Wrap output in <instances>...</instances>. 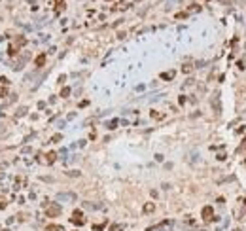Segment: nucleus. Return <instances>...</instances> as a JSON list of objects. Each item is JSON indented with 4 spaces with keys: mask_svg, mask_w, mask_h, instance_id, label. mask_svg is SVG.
Segmentation results:
<instances>
[{
    "mask_svg": "<svg viewBox=\"0 0 246 231\" xmlns=\"http://www.w3.org/2000/svg\"><path fill=\"white\" fill-rule=\"evenodd\" d=\"M59 214H61V207L59 205H51L49 209H47V216L53 218V216H59Z\"/></svg>",
    "mask_w": 246,
    "mask_h": 231,
    "instance_id": "obj_1",
    "label": "nucleus"
},
{
    "mask_svg": "<svg viewBox=\"0 0 246 231\" xmlns=\"http://www.w3.org/2000/svg\"><path fill=\"white\" fill-rule=\"evenodd\" d=\"M214 210H212V207H205V209H203V218H205L206 222H208V220H214Z\"/></svg>",
    "mask_w": 246,
    "mask_h": 231,
    "instance_id": "obj_2",
    "label": "nucleus"
},
{
    "mask_svg": "<svg viewBox=\"0 0 246 231\" xmlns=\"http://www.w3.org/2000/svg\"><path fill=\"white\" fill-rule=\"evenodd\" d=\"M70 220H72L74 224H78V226H82V224H83V218H82V212H80V210H76V212H74V216L70 218Z\"/></svg>",
    "mask_w": 246,
    "mask_h": 231,
    "instance_id": "obj_3",
    "label": "nucleus"
},
{
    "mask_svg": "<svg viewBox=\"0 0 246 231\" xmlns=\"http://www.w3.org/2000/svg\"><path fill=\"white\" fill-rule=\"evenodd\" d=\"M169 226H170V222H165V224H159V226H155V227H150V229H146V231H167Z\"/></svg>",
    "mask_w": 246,
    "mask_h": 231,
    "instance_id": "obj_4",
    "label": "nucleus"
},
{
    "mask_svg": "<svg viewBox=\"0 0 246 231\" xmlns=\"http://www.w3.org/2000/svg\"><path fill=\"white\" fill-rule=\"evenodd\" d=\"M57 199H61V201H64V199L74 201V199H76V195H74V193H59V195H57Z\"/></svg>",
    "mask_w": 246,
    "mask_h": 231,
    "instance_id": "obj_5",
    "label": "nucleus"
},
{
    "mask_svg": "<svg viewBox=\"0 0 246 231\" xmlns=\"http://www.w3.org/2000/svg\"><path fill=\"white\" fill-rule=\"evenodd\" d=\"M153 210H155V205H153V203L144 205V212H146V214H148V212H153Z\"/></svg>",
    "mask_w": 246,
    "mask_h": 231,
    "instance_id": "obj_6",
    "label": "nucleus"
},
{
    "mask_svg": "<svg viewBox=\"0 0 246 231\" xmlns=\"http://www.w3.org/2000/svg\"><path fill=\"white\" fill-rule=\"evenodd\" d=\"M44 63H46V55H40V57L36 59V64H38V66H42Z\"/></svg>",
    "mask_w": 246,
    "mask_h": 231,
    "instance_id": "obj_7",
    "label": "nucleus"
},
{
    "mask_svg": "<svg viewBox=\"0 0 246 231\" xmlns=\"http://www.w3.org/2000/svg\"><path fill=\"white\" fill-rule=\"evenodd\" d=\"M47 231H64L61 226H47Z\"/></svg>",
    "mask_w": 246,
    "mask_h": 231,
    "instance_id": "obj_8",
    "label": "nucleus"
},
{
    "mask_svg": "<svg viewBox=\"0 0 246 231\" xmlns=\"http://www.w3.org/2000/svg\"><path fill=\"white\" fill-rule=\"evenodd\" d=\"M110 231H123V226H112Z\"/></svg>",
    "mask_w": 246,
    "mask_h": 231,
    "instance_id": "obj_9",
    "label": "nucleus"
},
{
    "mask_svg": "<svg viewBox=\"0 0 246 231\" xmlns=\"http://www.w3.org/2000/svg\"><path fill=\"white\" fill-rule=\"evenodd\" d=\"M172 76H174V72H165V74H163V78H165V80H170Z\"/></svg>",
    "mask_w": 246,
    "mask_h": 231,
    "instance_id": "obj_10",
    "label": "nucleus"
},
{
    "mask_svg": "<svg viewBox=\"0 0 246 231\" xmlns=\"http://www.w3.org/2000/svg\"><path fill=\"white\" fill-rule=\"evenodd\" d=\"M68 93H70V89L66 87V89H63V93H61V95H63V97H68Z\"/></svg>",
    "mask_w": 246,
    "mask_h": 231,
    "instance_id": "obj_11",
    "label": "nucleus"
},
{
    "mask_svg": "<svg viewBox=\"0 0 246 231\" xmlns=\"http://www.w3.org/2000/svg\"><path fill=\"white\" fill-rule=\"evenodd\" d=\"M242 148H246V138H244V142H242V146H241V150H242Z\"/></svg>",
    "mask_w": 246,
    "mask_h": 231,
    "instance_id": "obj_12",
    "label": "nucleus"
}]
</instances>
